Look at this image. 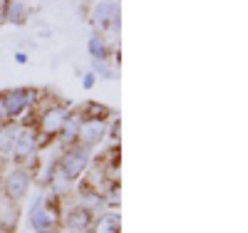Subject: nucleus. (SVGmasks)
<instances>
[{
  "instance_id": "nucleus-6",
  "label": "nucleus",
  "mask_w": 248,
  "mask_h": 233,
  "mask_svg": "<svg viewBox=\"0 0 248 233\" xmlns=\"http://www.w3.org/2000/svg\"><path fill=\"white\" fill-rule=\"evenodd\" d=\"M90 20L99 32H117L119 30V5L114 0H99V3L92 5Z\"/></svg>"
},
{
  "instance_id": "nucleus-17",
  "label": "nucleus",
  "mask_w": 248,
  "mask_h": 233,
  "mask_svg": "<svg viewBox=\"0 0 248 233\" xmlns=\"http://www.w3.org/2000/svg\"><path fill=\"white\" fill-rule=\"evenodd\" d=\"M92 72H94V77L117 79V70L109 65V60H105V62H94V60H92Z\"/></svg>"
},
{
  "instance_id": "nucleus-3",
  "label": "nucleus",
  "mask_w": 248,
  "mask_h": 233,
  "mask_svg": "<svg viewBox=\"0 0 248 233\" xmlns=\"http://www.w3.org/2000/svg\"><path fill=\"white\" fill-rule=\"evenodd\" d=\"M92 164V149H87V146L82 144H72L67 146L65 152H62V156L55 161V166L60 169V174L65 176L67 181H79L82 176L87 174V169Z\"/></svg>"
},
{
  "instance_id": "nucleus-1",
  "label": "nucleus",
  "mask_w": 248,
  "mask_h": 233,
  "mask_svg": "<svg viewBox=\"0 0 248 233\" xmlns=\"http://www.w3.org/2000/svg\"><path fill=\"white\" fill-rule=\"evenodd\" d=\"M72 109L62 102H43L35 104V129L40 134V146H45L47 141L57 139V134L62 132V126L67 124Z\"/></svg>"
},
{
  "instance_id": "nucleus-7",
  "label": "nucleus",
  "mask_w": 248,
  "mask_h": 233,
  "mask_svg": "<svg viewBox=\"0 0 248 233\" xmlns=\"http://www.w3.org/2000/svg\"><path fill=\"white\" fill-rule=\"evenodd\" d=\"M28 221H30V226H32V228H35V233H37V231L55 228V226L60 223V214H57L55 208H50V206L45 203V199H37V201L30 206Z\"/></svg>"
},
{
  "instance_id": "nucleus-12",
  "label": "nucleus",
  "mask_w": 248,
  "mask_h": 233,
  "mask_svg": "<svg viewBox=\"0 0 248 233\" xmlns=\"http://www.w3.org/2000/svg\"><path fill=\"white\" fill-rule=\"evenodd\" d=\"M92 233H122V218L117 211H107L92 223Z\"/></svg>"
},
{
  "instance_id": "nucleus-15",
  "label": "nucleus",
  "mask_w": 248,
  "mask_h": 233,
  "mask_svg": "<svg viewBox=\"0 0 248 233\" xmlns=\"http://www.w3.org/2000/svg\"><path fill=\"white\" fill-rule=\"evenodd\" d=\"M87 50H90V55H92L94 62H105V60H109V55H112L105 35H99V32H94V35L87 40Z\"/></svg>"
},
{
  "instance_id": "nucleus-13",
  "label": "nucleus",
  "mask_w": 248,
  "mask_h": 233,
  "mask_svg": "<svg viewBox=\"0 0 248 233\" xmlns=\"http://www.w3.org/2000/svg\"><path fill=\"white\" fill-rule=\"evenodd\" d=\"M28 5H25V0H8L5 3V23L10 25H23L25 20H28Z\"/></svg>"
},
{
  "instance_id": "nucleus-8",
  "label": "nucleus",
  "mask_w": 248,
  "mask_h": 233,
  "mask_svg": "<svg viewBox=\"0 0 248 233\" xmlns=\"http://www.w3.org/2000/svg\"><path fill=\"white\" fill-rule=\"evenodd\" d=\"M94 223V216H92V208H85V206H70L62 216V226H65L70 233H87Z\"/></svg>"
},
{
  "instance_id": "nucleus-4",
  "label": "nucleus",
  "mask_w": 248,
  "mask_h": 233,
  "mask_svg": "<svg viewBox=\"0 0 248 233\" xmlns=\"http://www.w3.org/2000/svg\"><path fill=\"white\" fill-rule=\"evenodd\" d=\"M40 134L35 126H25V124H20V132L15 137V144H13V152L10 156L17 161V166H32L37 161V154H40Z\"/></svg>"
},
{
  "instance_id": "nucleus-20",
  "label": "nucleus",
  "mask_w": 248,
  "mask_h": 233,
  "mask_svg": "<svg viewBox=\"0 0 248 233\" xmlns=\"http://www.w3.org/2000/svg\"><path fill=\"white\" fill-rule=\"evenodd\" d=\"M5 3H8V0H0V25L5 23Z\"/></svg>"
},
{
  "instance_id": "nucleus-14",
  "label": "nucleus",
  "mask_w": 248,
  "mask_h": 233,
  "mask_svg": "<svg viewBox=\"0 0 248 233\" xmlns=\"http://www.w3.org/2000/svg\"><path fill=\"white\" fill-rule=\"evenodd\" d=\"M17 132H20L17 122H5L3 126H0V156H10Z\"/></svg>"
},
{
  "instance_id": "nucleus-2",
  "label": "nucleus",
  "mask_w": 248,
  "mask_h": 233,
  "mask_svg": "<svg viewBox=\"0 0 248 233\" xmlns=\"http://www.w3.org/2000/svg\"><path fill=\"white\" fill-rule=\"evenodd\" d=\"M40 102V92L35 87H15L0 94V109L5 122H23Z\"/></svg>"
},
{
  "instance_id": "nucleus-19",
  "label": "nucleus",
  "mask_w": 248,
  "mask_h": 233,
  "mask_svg": "<svg viewBox=\"0 0 248 233\" xmlns=\"http://www.w3.org/2000/svg\"><path fill=\"white\" fill-rule=\"evenodd\" d=\"M13 60H15V62H17V65H25V62H28V55H25V52H23V50H17V52H15V55H13Z\"/></svg>"
},
{
  "instance_id": "nucleus-11",
  "label": "nucleus",
  "mask_w": 248,
  "mask_h": 233,
  "mask_svg": "<svg viewBox=\"0 0 248 233\" xmlns=\"http://www.w3.org/2000/svg\"><path fill=\"white\" fill-rule=\"evenodd\" d=\"M17 218H20L17 203L5 199V196H0V228H3V231H13Z\"/></svg>"
},
{
  "instance_id": "nucleus-18",
  "label": "nucleus",
  "mask_w": 248,
  "mask_h": 233,
  "mask_svg": "<svg viewBox=\"0 0 248 233\" xmlns=\"http://www.w3.org/2000/svg\"><path fill=\"white\" fill-rule=\"evenodd\" d=\"M94 84H97V77H94V72H92V70L82 75V87H85V90H92Z\"/></svg>"
},
{
  "instance_id": "nucleus-16",
  "label": "nucleus",
  "mask_w": 248,
  "mask_h": 233,
  "mask_svg": "<svg viewBox=\"0 0 248 233\" xmlns=\"http://www.w3.org/2000/svg\"><path fill=\"white\" fill-rule=\"evenodd\" d=\"M77 126H79V117H77V112H72L70 119H67V124L62 126V132L57 134V144L62 146V149H67V146L77 144Z\"/></svg>"
},
{
  "instance_id": "nucleus-5",
  "label": "nucleus",
  "mask_w": 248,
  "mask_h": 233,
  "mask_svg": "<svg viewBox=\"0 0 248 233\" xmlns=\"http://www.w3.org/2000/svg\"><path fill=\"white\" fill-rule=\"evenodd\" d=\"M30 184H32V176H30V169L25 166H13L10 171H5V179H3V196L20 203L28 191H30Z\"/></svg>"
},
{
  "instance_id": "nucleus-22",
  "label": "nucleus",
  "mask_w": 248,
  "mask_h": 233,
  "mask_svg": "<svg viewBox=\"0 0 248 233\" xmlns=\"http://www.w3.org/2000/svg\"><path fill=\"white\" fill-rule=\"evenodd\" d=\"M37 233H57L55 228H47V231H37Z\"/></svg>"
},
{
  "instance_id": "nucleus-21",
  "label": "nucleus",
  "mask_w": 248,
  "mask_h": 233,
  "mask_svg": "<svg viewBox=\"0 0 248 233\" xmlns=\"http://www.w3.org/2000/svg\"><path fill=\"white\" fill-rule=\"evenodd\" d=\"M5 124V117H3V109H0V126H3Z\"/></svg>"
},
{
  "instance_id": "nucleus-10",
  "label": "nucleus",
  "mask_w": 248,
  "mask_h": 233,
  "mask_svg": "<svg viewBox=\"0 0 248 233\" xmlns=\"http://www.w3.org/2000/svg\"><path fill=\"white\" fill-rule=\"evenodd\" d=\"M75 112H77L79 119H94V122H107V119L114 114V112L107 107V104H99V102H94V99L82 102Z\"/></svg>"
},
{
  "instance_id": "nucleus-9",
  "label": "nucleus",
  "mask_w": 248,
  "mask_h": 233,
  "mask_svg": "<svg viewBox=\"0 0 248 233\" xmlns=\"http://www.w3.org/2000/svg\"><path fill=\"white\" fill-rule=\"evenodd\" d=\"M105 137H107V122L79 119V126H77V144L92 149V146H97Z\"/></svg>"
}]
</instances>
